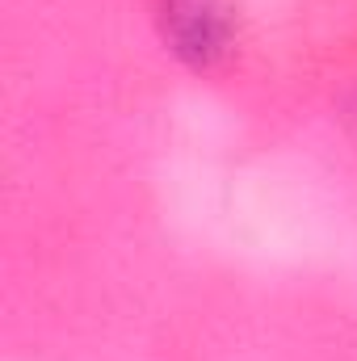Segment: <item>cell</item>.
Listing matches in <instances>:
<instances>
[{
	"instance_id": "obj_1",
	"label": "cell",
	"mask_w": 357,
	"mask_h": 361,
	"mask_svg": "<svg viewBox=\"0 0 357 361\" xmlns=\"http://www.w3.org/2000/svg\"><path fill=\"white\" fill-rule=\"evenodd\" d=\"M164 34L185 63L214 68L227 55L231 21L223 0H164Z\"/></svg>"
}]
</instances>
